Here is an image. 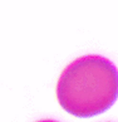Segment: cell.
Returning a JSON list of instances; mask_svg holds the SVG:
<instances>
[{"label": "cell", "instance_id": "1", "mask_svg": "<svg viewBox=\"0 0 118 122\" xmlns=\"http://www.w3.org/2000/svg\"><path fill=\"white\" fill-rule=\"evenodd\" d=\"M59 105L68 113L88 118L113 106L118 97V71L101 56L80 57L70 63L57 84Z\"/></svg>", "mask_w": 118, "mask_h": 122}, {"label": "cell", "instance_id": "2", "mask_svg": "<svg viewBox=\"0 0 118 122\" xmlns=\"http://www.w3.org/2000/svg\"><path fill=\"white\" fill-rule=\"evenodd\" d=\"M38 122H58V121H53V120H42V121H38Z\"/></svg>", "mask_w": 118, "mask_h": 122}]
</instances>
